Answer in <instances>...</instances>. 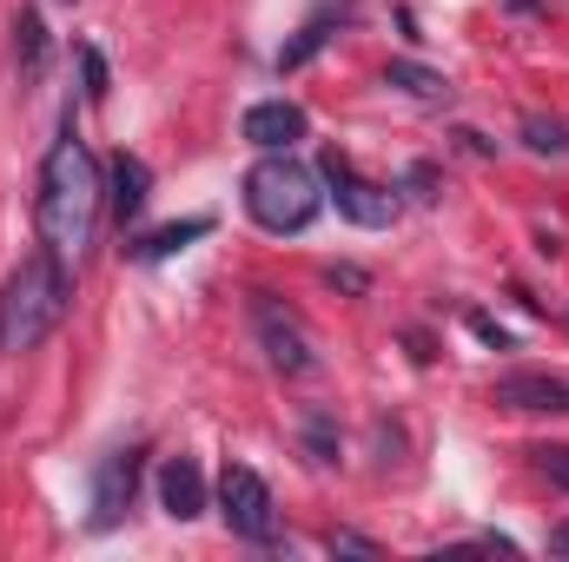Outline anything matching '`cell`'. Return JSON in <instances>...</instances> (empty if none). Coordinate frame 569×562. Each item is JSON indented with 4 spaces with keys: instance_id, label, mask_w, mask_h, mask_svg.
<instances>
[{
    "instance_id": "6da1fadb",
    "label": "cell",
    "mask_w": 569,
    "mask_h": 562,
    "mask_svg": "<svg viewBox=\"0 0 569 562\" xmlns=\"http://www.w3.org/2000/svg\"><path fill=\"white\" fill-rule=\"evenodd\" d=\"M100 205H107L100 159H93V145L67 127V133L53 140V152H47V165H40V199H33L40 245H47L67 272L87 265V245H93V232H100Z\"/></svg>"
},
{
    "instance_id": "7a4b0ae2",
    "label": "cell",
    "mask_w": 569,
    "mask_h": 562,
    "mask_svg": "<svg viewBox=\"0 0 569 562\" xmlns=\"http://www.w3.org/2000/svg\"><path fill=\"white\" fill-rule=\"evenodd\" d=\"M67 298H73V272H67L47 245H40L33 259H20L13 279H7V291H0V351H7V358L40 351V344L60 331Z\"/></svg>"
},
{
    "instance_id": "3957f363",
    "label": "cell",
    "mask_w": 569,
    "mask_h": 562,
    "mask_svg": "<svg viewBox=\"0 0 569 562\" xmlns=\"http://www.w3.org/2000/svg\"><path fill=\"white\" fill-rule=\"evenodd\" d=\"M318 205H325L318 172H311V165H298L291 152H266V159L246 172V212H252V225H259V232H272V239L305 232V225L318 219Z\"/></svg>"
},
{
    "instance_id": "277c9868",
    "label": "cell",
    "mask_w": 569,
    "mask_h": 562,
    "mask_svg": "<svg viewBox=\"0 0 569 562\" xmlns=\"http://www.w3.org/2000/svg\"><path fill=\"white\" fill-rule=\"evenodd\" d=\"M219 516H226L232 536L272 543V530H279V516H272V483H266L259 470H246V463H226V476H219Z\"/></svg>"
},
{
    "instance_id": "5b68a950",
    "label": "cell",
    "mask_w": 569,
    "mask_h": 562,
    "mask_svg": "<svg viewBox=\"0 0 569 562\" xmlns=\"http://www.w3.org/2000/svg\"><path fill=\"white\" fill-rule=\"evenodd\" d=\"M325 179H331V199H338V212H345L351 225L385 232V225L398 219V192H391V185H378V179H358L345 152H325Z\"/></svg>"
},
{
    "instance_id": "8992f818",
    "label": "cell",
    "mask_w": 569,
    "mask_h": 562,
    "mask_svg": "<svg viewBox=\"0 0 569 562\" xmlns=\"http://www.w3.org/2000/svg\"><path fill=\"white\" fill-rule=\"evenodd\" d=\"M252 324H259V344H266V358H272V371L284 378H305L318 358H311V338H305V324L284 311L279 298H266L259 291V304H252Z\"/></svg>"
},
{
    "instance_id": "52a82bcc",
    "label": "cell",
    "mask_w": 569,
    "mask_h": 562,
    "mask_svg": "<svg viewBox=\"0 0 569 562\" xmlns=\"http://www.w3.org/2000/svg\"><path fill=\"white\" fill-rule=\"evenodd\" d=\"M133 490H140V443L113 450L93 470V530H120L127 510H133Z\"/></svg>"
},
{
    "instance_id": "ba28073f",
    "label": "cell",
    "mask_w": 569,
    "mask_h": 562,
    "mask_svg": "<svg viewBox=\"0 0 569 562\" xmlns=\"http://www.w3.org/2000/svg\"><path fill=\"white\" fill-rule=\"evenodd\" d=\"M239 133L259 145V152H291V145L311 133V120H305V107H291V100H259V107L239 120Z\"/></svg>"
},
{
    "instance_id": "9c48e42d",
    "label": "cell",
    "mask_w": 569,
    "mask_h": 562,
    "mask_svg": "<svg viewBox=\"0 0 569 562\" xmlns=\"http://www.w3.org/2000/svg\"><path fill=\"white\" fill-rule=\"evenodd\" d=\"M159 510L172 523L206 516V470H199V456H166L159 463Z\"/></svg>"
},
{
    "instance_id": "30bf717a",
    "label": "cell",
    "mask_w": 569,
    "mask_h": 562,
    "mask_svg": "<svg viewBox=\"0 0 569 562\" xmlns=\"http://www.w3.org/2000/svg\"><path fill=\"white\" fill-rule=\"evenodd\" d=\"M146 199H152V165H146L140 152H120L113 172H107V205H113V219L133 225L146 212Z\"/></svg>"
},
{
    "instance_id": "8fae6325",
    "label": "cell",
    "mask_w": 569,
    "mask_h": 562,
    "mask_svg": "<svg viewBox=\"0 0 569 562\" xmlns=\"http://www.w3.org/2000/svg\"><path fill=\"white\" fill-rule=\"evenodd\" d=\"M497 404H510V411H569V384L550 378V371H510V378H497Z\"/></svg>"
},
{
    "instance_id": "7c38bea8",
    "label": "cell",
    "mask_w": 569,
    "mask_h": 562,
    "mask_svg": "<svg viewBox=\"0 0 569 562\" xmlns=\"http://www.w3.org/2000/svg\"><path fill=\"white\" fill-rule=\"evenodd\" d=\"M13 67H20V80H27V87H40V80H47V67H53V33H47V20H40L33 7H20V13H13Z\"/></svg>"
},
{
    "instance_id": "4fadbf2b",
    "label": "cell",
    "mask_w": 569,
    "mask_h": 562,
    "mask_svg": "<svg viewBox=\"0 0 569 562\" xmlns=\"http://www.w3.org/2000/svg\"><path fill=\"white\" fill-rule=\"evenodd\" d=\"M385 87H398V93H411V100H425V107H443L450 100V80L425 67V60H391L385 67Z\"/></svg>"
},
{
    "instance_id": "5bb4252c",
    "label": "cell",
    "mask_w": 569,
    "mask_h": 562,
    "mask_svg": "<svg viewBox=\"0 0 569 562\" xmlns=\"http://www.w3.org/2000/svg\"><path fill=\"white\" fill-rule=\"evenodd\" d=\"M206 232H212V219H179V225H159V232H146L140 245H133V259H146V265H152V259H172V252H186V245H192V239H206Z\"/></svg>"
},
{
    "instance_id": "9a60e30c",
    "label": "cell",
    "mask_w": 569,
    "mask_h": 562,
    "mask_svg": "<svg viewBox=\"0 0 569 562\" xmlns=\"http://www.w3.org/2000/svg\"><path fill=\"white\" fill-rule=\"evenodd\" d=\"M523 145H530V152H543V159H563V152H569V127H563V120L530 113V120H523Z\"/></svg>"
},
{
    "instance_id": "2e32d148",
    "label": "cell",
    "mask_w": 569,
    "mask_h": 562,
    "mask_svg": "<svg viewBox=\"0 0 569 562\" xmlns=\"http://www.w3.org/2000/svg\"><path fill=\"white\" fill-rule=\"evenodd\" d=\"M305 443H311V456H318V463H338V430H331L325 411H311V418H305Z\"/></svg>"
},
{
    "instance_id": "e0dca14e",
    "label": "cell",
    "mask_w": 569,
    "mask_h": 562,
    "mask_svg": "<svg viewBox=\"0 0 569 562\" xmlns=\"http://www.w3.org/2000/svg\"><path fill=\"white\" fill-rule=\"evenodd\" d=\"M325 40H331L325 27H305V33H298V40H291V47L279 53V73H298V67H305V60H311V53H318Z\"/></svg>"
},
{
    "instance_id": "ac0fdd59",
    "label": "cell",
    "mask_w": 569,
    "mask_h": 562,
    "mask_svg": "<svg viewBox=\"0 0 569 562\" xmlns=\"http://www.w3.org/2000/svg\"><path fill=\"white\" fill-rule=\"evenodd\" d=\"M80 73H87V100H107L113 73H107V53L100 47H80Z\"/></svg>"
},
{
    "instance_id": "d6986e66",
    "label": "cell",
    "mask_w": 569,
    "mask_h": 562,
    "mask_svg": "<svg viewBox=\"0 0 569 562\" xmlns=\"http://www.w3.org/2000/svg\"><path fill=\"white\" fill-rule=\"evenodd\" d=\"M530 456H537V470H543L557 490H569V443H537Z\"/></svg>"
},
{
    "instance_id": "ffe728a7",
    "label": "cell",
    "mask_w": 569,
    "mask_h": 562,
    "mask_svg": "<svg viewBox=\"0 0 569 562\" xmlns=\"http://www.w3.org/2000/svg\"><path fill=\"white\" fill-rule=\"evenodd\" d=\"M331 556H378V543L358 536V530H338V536H331Z\"/></svg>"
},
{
    "instance_id": "44dd1931",
    "label": "cell",
    "mask_w": 569,
    "mask_h": 562,
    "mask_svg": "<svg viewBox=\"0 0 569 562\" xmlns=\"http://www.w3.org/2000/svg\"><path fill=\"white\" fill-rule=\"evenodd\" d=\"M470 331H477L483 344H497V351H510V331H503L497 318H483V311H470Z\"/></svg>"
},
{
    "instance_id": "7402d4cb",
    "label": "cell",
    "mask_w": 569,
    "mask_h": 562,
    "mask_svg": "<svg viewBox=\"0 0 569 562\" xmlns=\"http://www.w3.org/2000/svg\"><path fill=\"white\" fill-rule=\"evenodd\" d=\"M325 279L338 284V291H371V279H365V272H358V265H331V272H325Z\"/></svg>"
},
{
    "instance_id": "603a6c76",
    "label": "cell",
    "mask_w": 569,
    "mask_h": 562,
    "mask_svg": "<svg viewBox=\"0 0 569 562\" xmlns=\"http://www.w3.org/2000/svg\"><path fill=\"white\" fill-rule=\"evenodd\" d=\"M430 185H437V172H430V165H411V192H418V199H437Z\"/></svg>"
},
{
    "instance_id": "cb8c5ba5",
    "label": "cell",
    "mask_w": 569,
    "mask_h": 562,
    "mask_svg": "<svg viewBox=\"0 0 569 562\" xmlns=\"http://www.w3.org/2000/svg\"><path fill=\"white\" fill-rule=\"evenodd\" d=\"M457 140L470 145V152H497V140H483V133H477V127H463V133H457Z\"/></svg>"
},
{
    "instance_id": "d4e9b609",
    "label": "cell",
    "mask_w": 569,
    "mask_h": 562,
    "mask_svg": "<svg viewBox=\"0 0 569 562\" xmlns=\"http://www.w3.org/2000/svg\"><path fill=\"white\" fill-rule=\"evenodd\" d=\"M550 556H569V523H557V530H550Z\"/></svg>"
},
{
    "instance_id": "484cf974",
    "label": "cell",
    "mask_w": 569,
    "mask_h": 562,
    "mask_svg": "<svg viewBox=\"0 0 569 562\" xmlns=\"http://www.w3.org/2000/svg\"><path fill=\"white\" fill-rule=\"evenodd\" d=\"M503 7H510V13H537L543 0H503Z\"/></svg>"
}]
</instances>
